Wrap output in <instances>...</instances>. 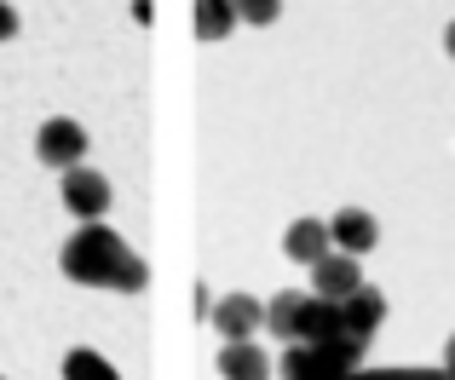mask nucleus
I'll return each mask as SVG.
<instances>
[{"mask_svg": "<svg viewBox=\"0 0 455 380\" xmlns=\"http://www.w3.org/2000/svg\"><path fill=\"white\" fill-rule=\"evenodd\" d=\"M58 265H64V277L81 282V289H110V294H145L150 289V265L116 231H104V219L81 225L64 242Z\"/></svg>", "mask_w": 455, "mask_h": 380, "instance_id": "obj_1", "label": "nucleus"}, {"mask_svg": "<svg viewBox=\"0 0 455 380\" xmlns=\"http://www.w3.org/2000/svg\"><path fill=\"white\" fill-rule=\"evenodd\" d=\"M35 156L58 173L81 168V162H87V127H81L76 115H46L41 133H35Z\"/></svg>", "mask_w": 455, "mask_h": 380, "instance_id": "obj_2", "label": "nucleus"}, {"mask_svg": "<svg viewBox=\"0 0 455 380\" xmlns=\"http://www.w3.org/2000/svg\"><path fill=\"white\" fill-rule=\"evenodd\" d=\"M357 363L346 358V352L334 346H311V340H294L289 352H283V380H340L352 375Z\"/></svg>", "mask_w": 455, "mask_h": 380, "instance_id": "obj_3", "label": "nucleus"}, {"mask_svg": "<svg viewBox=\"0 0 455 380\" xmlns=\"http://www.w3.org/2000/svg\"><path fill=\"white\" fill-rule=\"evenodd\" d=\"M110 202H116L110 179H104V173H92L87 162H81V168H69V173H64V208L76 213L81 225L104 219V213H110Z\"/></svg>", "mask_w": 455, "mask_h": 380, "instance_id": "obj_4", "label": "nucleus"}, {"mask_svg": "<svg viewBox=\"0 0 455 380\" xmlns=\"http://www.w3.org/2000/svg\"><path fill=\"white\" fill-rule=\"evenodd\" d=\"M208 323L225 340H254V329H266V300H254V294H220Z\"/></svg>", "mask_w": 455, "mask_h": 380, "instance_id": "obj_5", "label": "nucleus"}, {"mask_svg": "<svg viewBox=\"0 0 455 380\" xmlns=\"http://www.w3.org/2000/svg\"><path fill=\"white\" fill-rule=\"evenodd\" d=\"M357 289H363L357 254H340V248H329V254L311 265V294H323V300H352Z\"/></svg>", "mask_w": 455, "mask_h": 380, "instance_id": "obj_6", "label": "nucleus"}, {"mask_svg": "<svg viewBox=\"0 0 455 380\" xmlns=\"http://www.w3.org/2000/svg\"><path fill=\"white\" fill-rule=\"evenodd\" d=\"M329 248H334L329 219H311V213H306V219H294L289 231H283V259H294V265H306V271L317 265Z\"/></svg>", "mask_w": 455, "mask_h": 380, "instance_id": "obj_7", "label": "nucleus"}, {"mask_svg": "<svg viewBox=\"0 0 455 380\" xmlns=\"http://www.w3.org/2000/svg\"><path fill=\"white\" fill-rule=\"evenodd\" d=\"M329 236H334L340 254H369V248L380 242V225H375V213H369V208H340L329 219Z\"/></svg>", "mask_w": 455, "mask_h": 380, "instance_id": "obj_8", "label": "nucleus"}, {"mask_svg": "<svg viewBox=\"0 0 455 380\" xmlns=\"http://www.w3.org/2000/svg\"><path fill=\"white\" fill-rule=\"evenodd\" d=\"M220 380H271V358L254 340H225L220 346Z\"/></svg>", "mask_w": 455, "mask_h": 380, "instance_id": "obj_9", "label": "nucleus"}, {"mask_svg": "<svg viewBox=\"0 0 455 380\" xmlns=\"http://www.w3.org/2000/svg\"><path fill=\"white\" fill-rule=\"evenodd\" d=\"M340 323L352 329V335L375 340V329L387 323V294H380V289H369V282H363V289H357L352 300H340Z\"/></svg>", "mask_w": 455, "mask_h": 380, "instance_id": "obj_10", "label": "nucleus"}, {"mask_svg": "<svg viewBox=\"0 0 455 380\" xmlns=\"http://www.w3.org/2000/svg\"><path fill=\"white\" fill-rule=\"evenodd\" d=\"M311 294V289H306ZM306 294H277V300H266V329H271V335H277V340H289V346H294V340H300V312H306Z\"/></svg>", "mask_w": 455, "mask_h": 380, "instance_id": "obj_11", "label": "nucleus"}, {"mask_svg": "<svg viewBox=\"0 0 455 380\" xmlns=\"http://www.w3.org/2000/svg\"><path fill=\"white\" fill-rule=\"evenodd\" d=\"M236 23V0H196V41H225Z\"/></svg>", "mask_w": 455, "mask_h": 380, "instance_id": "obj_12", "label": "nucleus"}, {"mask_svg": "<svg viewBox=\"0 0 455 380\" xmlns=\"http://www.w3.org/2000/svg\"><path fill=\"white\" fill-rule=\"evenodd\" d=\"M64 380H122V375H116V363L104 358V352L69 346V352H64Z\"/></svg>", "mask_w": 455, "mask_h": 380, "instance_id": "obj_13", "label": "nucleus"}, {"mask_svg": "<svg viewBox=\"0 0 455 380\" xmlns=\"http://www.w3.org/2000/svg\"><path fill=\"white\" fill-rule=\"evenodd\" d=\"M340 380H455V375H444V369H352Z\"/></svg>", "mask_w": 455, "mask_h": 380, "instance_id": "obj_14", "label": "nucleus"}, {"mask_svg": "<svg viewBox=\"0 0 455 380\" xmlns=\"http://www.w3.org/2000/svg\"><path fill=\"white\" fill-rule=\"evenodd\" d=\"M236 18L254 23V29H266V23L283 18V0H236Z\"/></svg>", "mask_w": 455, "mask_h": 380, "instance_id": "obj_15", "label": "nucleus"}, {"mask_svg": "<svg viewBox=\"0 0 455 380\" xmlns=\"http://www.w3.org/2000/svg\"><path fill=\"white\" fill-rule=\"evenodd\" d=\"M12 35H18V12L0 0V41H12Z\"/></svg>", "mask_w": 455, "mask_h": 380, "instance_id": "obj_16", "label": "nucleus"}, {"mask_svg": "<svg viewBox=\"0 0 455 380\" xmlns=\"http://www.w3.org/2000/svg\"><path fill=\"white\" fill-rule=\"evenodd\" d=\"M133 18H139V23H150V18H156V6H150V0H133Z\"/></svg>", "mask_w": 455, "mask_h": 380, "instance_id": "obj_17", "label": "nucleus"}, {"mask_svg": "<svg viewBox=\"0 0 455 380\" xmlns=\"http://www.w3.org/2000/svg\"><path fill=\"white\" fill-rule=\"evenodd\" d=\"M444 375H455V335L444 340Z\"/></svg>", "mask_w": 455, "mask_h": 380, "instance_id": "obj_18", "label": "nucleus"}, {"mask_svg": "<svg viewBox=\"0 0 455 380\" xmlns=\"http://www.w3.org/2000/svg\"><path fill=\"white\" fill-rule=\"evenodd\" d=\"M444 52H450V58H455V18H450V23H444Z\"/></svg>", "mask_w": 455, "mask_h": 380, "instance_id": "obj_19", "label": "nucleus"}, {"mask_svg": "<svg viewBox=\"0 0 455 380\" xmlns=\"http://www.w3.org/2000/svg\"><path fill=\"white\" fill-rule=\"evenodd\" d=\"M0 380H6V375H0Z\"/></svg>", "mask_w": 455, "mask_h": 380, "instance_id": "obj_20", "label": "nucleus"}]
</instances>
